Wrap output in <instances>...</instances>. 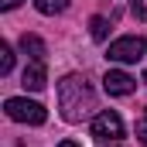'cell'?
Listing matches in <instances>:
<instances>
[{"mask_svg": "<svg viewBox=\"0 0 147 147\" xmlns=\"http://www.w3.org/2000/svg\"><path fill=\"white\" fill-rule=\"evenodd\" d=\"M38 14H62L65 7H69V0H34Z\"/></svg>", "mask_w": 147, "mask_h": 147, "instance_id": "obj_8", "label": "cell"}, {"mask_svg": "<svg viewBox=\"0 0 147 147\" xmlns=\"http://www.w3.org/2000/svg\"><path fill=\"white\" fill-rule=\"evenodd\" d=\"M103 89L110 92V96H130L134 89H137V79L130 72H120V69H110V72L103 75Z\"/></svg>", "mask_w": 147, "mask_h": 147, "instance_id": "obj_5", "label": "cell"}, {"mask_svg": "<svg viewBox=\"0 0 147 147\" xmlns=\"http://www.w3.org/2000/svg\"><path fill=\"white\" fill-rule=\"evenodd\" d=\"M144 82H147V72H144Z\"/></svg>", "mask_w": 147, "mask_h": 147, "instance_id": "obj_15", "label": "cell"}, {"mask_svg": "<svg viewBox=\"0 0 147 147\" xmlns=\"http://www.w3.org/2000/svg\"><path fill=\"white\" fill-rule=\"evenodd\" d=\"M147 51V41L140 34H127V38H116L110 45V51H106V58L110 62H123V65H130V62H140Z\"/></svg>", "mask_w": 147, "mask_h": 147, "instance_id": "obj_3", "label": "cell"}, {"mask_svg": "<svg viewBox=\"0 0 147 147\" xmlns=\"http://www.w3.org/2000/svg\"><path fill=\"white\" fill-rule=\"evenodd\" d=\"M113 147H120V144H113Z\"/></svg>", "mask_w": 147, "mask_h": 147, "instance_id": "obj_16", "label": "cell"}, {"mask_svg": "<svg viewBox=\"0 0 147 147\" xmlns=\"http://www.w3.org/2000/svg\"><path fill=\"white\" fill-rule=\"evenodd\" d=\"M10 69H14V51L7 41H0V75H10Z\"/></svg>", "mask_w": 147, "mask_h": 147, "instance_id": "obj_9", "label": "cell"}, {"mask_svg": "<svg viewBox=\"0 0 147 147\" xmlns=\"http://www.w3.org/2000/svg\"><path fill=\"white\" fill-rule=\"evenodd\" d=\"M45 82H48V75H45V62H31V65L24 69V75H21V86L31 89V92H41Z\"/></svg>", "mask_w": 147, "mask_h": 147, "instance_id": "obj_6", "label": "cell"}, {"mask_svg": "<svg viewBox=\"0 0 147 147\" xmlns=\"http://www.w3.org/2000/svg\"><path fill=\"white\" fill-rule=\"evenodd\" d=\"M3 113L10 116V120H17V123H31V127H41L45 123V106L34 103V99H24V96H10L7 103H3Z\"/></svg>", "mask_w": 147, "mask_h": 147, "instance_id": "obj_2", "label": "cell"}, {"mask_svg": "<svg viewBox=\"0 0 147 147\" xmlns=\"http://www.w3.org/2000/svg\"><path fill=\"white\" fill-rule=\"evenodd\" d=\"M92 137H99V140H120L123 137V120H120V113L113 110H103L92 116Z\"/></svg>", "mask_w": 147, "mask_h": 147, "instance_id": "obj_4", "label": "cell"}, {"mask_svg": "<svg viewBox=\"0 0 147 147\" xmlns=\"http://www.w3.org/2000/svg\"><path fill=\"white\" fill-rule=\"evenodd\" d=\"M58 147H79V144H75V140H62Z\"/></svg>", "mask_w": 147, "mask_h": 147, "instance_id": "obj_14", "label": "cell"}, {"mask_svg": "<svg viewBox=\"0 0 147 147\" xmlns=\"http://www.w3.org/2000/svg\"><path fill=\"white\" fill-rule=\"evenodd\" d=\"M17 3H21V0H0V10H14Z\"/></svg>", "mask_w": 147, "mask_h": 147, "instance_id": "obj_13", "label": "cell"}, {"mask_svg": "<svg viewBox=\"0 0 147 147\" xmlns=\"http://www.w3.org/2000/svg\"><path fill=\"white\" fill-rule=\"evenodd\" d=\"M58 110L69 123H82L96 110V92L86 82V75H65L58 82Z\"/></svg>", "mask_w": 147, "mask_h": 147, "instance_id": "obj_1", "label": "cell"}, {"mask_svg": "<svg viewBox=\"0 0 147 147\" xmlns=\"http://www.w3.org/2000/svg\"><path fill=\"white\" fill-rule=\"evenodd\" d=\"M137 137L147 144V120H140V123H137Z\"/></svg>", "mask_w": 147, "mask_h": 147, "instance_id": "obj_12", "label": "cell"}, {"mask_svg": "<svg viewBox=\"0 0 147 147\" xmlns=\"http://www.w3.org/2000/svg\"><path fill=\"white\" fill-rule=\"evenodd\" d=\"M89 31H92L96 41H103V38L110 34V21H106V17H92V21H89Z\"/></svg>", "mask_w": 147, "mask_h": 147, "instance_id": "obj_10", "label": "cell"}, {"mask_svg": "<svg viewBox=\"0 0 147 147\" xmlns=\"http://www.w3.org/2000/svg\"><path fill=\"white\" fill-rule=\"evenodd\" d=\"M21 51H24L31 62H45V41L38 34H24L21 38Z\"/></svg>", "mask_w": 147, "mask_h": 147, "instance_id": "obj_7", "label": "cell"}, {"mask_svg": "<svg viewBox=\"0 0 147 147\" xmlns=\"http://www.w3.org/2000/svg\"><path fill=\"white\" fill-rule=\"evenodd\" d=\"M130 10L137 21H147V0H130Z\"/></svg>", "mask_w": 147, "mask_h": 147, "instance_id": "obj_11", "label": "cell"}]
</instances>
